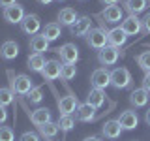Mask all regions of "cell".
<instances>
[{
    "label": "cell",
    "instance_id": "5b68a950",
    "mask_svg": "<svg viewBox=\"0 0 150 141\" xmlns=\"http://www.w3.org/2000/svg\"><path fill=\"white\" fill-rule=\"evenodd\" d=\"M25 8L21 6V4H13V6H8V8H4V11H2V17H4V21H8V23H11V25H21V21L25 19Z\"/></svg>",
    "mask_w": 150,
    "mask_h": 141
},
{
    "label": "cell",
    "instance_id": "d590c367",
    "mask_svg": "<svg viewBox=\"0 0 150 141\" xmlns=\"http://www.w3.org/2000/svg\"><path fill=\"white\" fill-rule=\"evenodd\" d=\"M143 88L150 92V72H146V73H144V77H143Z\"/></svg>",
    "mask_w": 150,
    "mask_h": 141
},
{
    "label": "cell",
    "instance_id": "4fadbf2b",
    "mask_svg": "<svg viewBox=\"0 0 150 141\" xmlns=\"http://www.w3.org/2000/svg\"><path fill=\"white\" fill-rule=\"evenodd\" d=\"M101 17H103V21L109 23V25H116V23L124 21V9L120 6H107L103 9Z\"/></svg>",
    "mask_w": 150,
    "mask_h": 141
},
{
    "label": "cell",
    "instance_id": "ee69618b",
    "mask_svg": "<svg viewBox=\"0 0 150 141\" xmlns=\"http://www.w3.org/2000/svg\"><path fill=\"white\" fill-rule=\"evenodd\" d=\"M81 2H84V0H81Z\"/></svg>",
    "mask_w": 150,
    "mask_h": 141
},
{
    "label": "cell",
    "instance_id": "7c38bea8",
    "mask_svg": "<svg viewBox=\"0 0 150 141\" xmlns=\"http://www.w3.org/2000/svg\"><path fill=\"white\" fill-rule=\"evenodd\" d=\"M56 103H58L60 115H71V113H75L77 107H79L77 96H73V94H68V96H64V98H58Z\"/></svg>",
    "mask_w": 150,
    "mask_h": 141
},
{
    "label": "cell",
    "instance_id": "2e32d148",
    "mask_svg": "<svg viewBox=\"0 0 150 141\" xmlns=\"http://www.w3.org/2000/svg\"><path fill=\"white\" fill-rule=\"evenodd\" d=\"M122 126L118 124V120H107L105 124L101 126V135L103 137H107V139H118L120 137V134H122Z\"/></svg>",
    "mask_w": 150,
    "mask_h": 141
},
{
    "label": "cell",
    "instance_id": "74e56055",
    "mask_svg": "<svg viewBox=\"0 0 150 141\" xmlns=\"http://www.w3.org/2000/svg\"><path fill=\"white\" fill-rule=\"evenodd\" d=\"M13 4H17V0H0V6H2V8L13 6Z\"/></svg>",
    "mask_w": 150,
    "mask_h": 141
},
{
    "label": "cell",
    "instance_id": "836d02e7",
    "mask_svg": "<svg viewBox=\"0 0 150 141\" xmlns=\"http://www.w3.org/2000/svg\"><path fill=\"white\" fill-rule=\"evenodd\" d=\"M19 141H40V134H36V132H25L19 137Z\"/></svg>",
    "mask_w": 150,
    "mask_h": 141
},
{
    "label": "cell",
    "instance_id": "8992f818",
    "mask_svg": "<svg viewBox=\"0 0 150 141\" xmlns=\"http://www.w3.org/2000/svg\"><path fill=\"white\" fill-rule=\"evenodd\" d=\"M56 53H58L60 60L64 64H77V60H79V49L75 43H64L62 47L56 49Z\"/></svg>",
    "mask_w": 150,
    "mask_h": 141
},
{
    "label": "cell",
    "instance_id": "8d00e7d4",
    "mask_svg": "<svg viewBox=\"0 0 150 141\" xmlns=\"http://www.w3.org/2000/svg\"><path fill=\"white\" fill-rule=\"evenodd\" d=\"M6 120H8V111H6V107L0 105V124H4Z\"/></svg>",
    "mask_w": 150,
    "mask_h": 141
},
{
    "label": "cell",
    "instance_id": "3957f363",
    "mask_svg": "<svg viewBox=\"0 0 150 141\" xmlns=\"http://www.w3.org/2000/svg\"><path fill=\"white\" fill-rule=\"evenodd\" d=\"M11 88L15 94H21V96H25V94H28L32 90V79L28 77V75H25V73H19V75H15V77H11Z\"/></svg>",
    "mask_w": 150,
    "mask_h": 141
},
{
    "label": "cell",
    "instance_id": "83f0119b",
    "mask_svg": "<svg viewBox=\"0 0 150 141\" xmlns=\"http://www.w3.org/2000/svg\"><path fill=\"white\" fill-rule=\"evenodd\" d=\"M13 100H15V92L8 87H0V105L8 107L13 103Z\"/></svg>",
    "mask_w": 150,
    "mask_h": 141
},
{
    "label": "cell",
    "instance_id": "9c48e42d",
    "mask_svg": "<svg viewBox=\"0 0 150 141\" xmlns=\"http://www.w3.org/2000/svg\"><path fill=\"white\" fill-rule=\"evenodd\" d=\"M118 49L112 45H107L103 47L101 51H98V62H100L103 68H107V66H112L116 64V60H118Z\"/></svg>",
    "mask_w": 150,
    "mask_h": 141
},
{
    "label": "cell",
    "instance_id": "6da1fadb",
    "mask_svg": "<svg viewBox=\"0 0 150 141\" xmlns=\"http://www.w3.org/2000/svg\"><path fill=\"white\" fill-rule=\"evenodd\" d=\"M107 34H109V30H105V28H90L88 30V34L84 36V40H86V45L92 47V49L96 51H101L103 47L109 45V38H107Z\"/></svg>",
    "mask_w": 150,
    "mask_h": 141
},
{
    "label": "cell",
    "instance_id": "d4e9b609",
    "mask_svg": "<svg viewBox=\"0 0 150 141\" xmlns=\"http://www.w3.org/2000/svg\"><path fill=\"white\" fill-rule=\"evenodd\" d=\"M148 0H124V9L129 13V15H137V13H143L146 9Z\"/></svg>",
    "mask_w": 150,
    "mask_h": 141
},
{
    "label": "cell",
    "instance_id": "f546056e",
    "mask_svg": "<svg viewBox=\"0 0 150 141\" xmlns=\"http://www.w3.org/2000/svg\"><path fill=\"white\" fill-rule=\"evenodd\" d=\"M135 60H137V66L143 70L144 73L150 72V51H143V53H139Z\"/></svg>",
    "mask_w": 150,
    "mask_h": 141
},
{
    "label": "cell",
    "instance_id": "44dd1931",
    "mask_svg": "<svg viewBox=\"0 0 150 141\" xmlns=\"http://www.w3.org/2000/svg\"><path fill=\"white\" fill-rule=\"evenodd\" d=\"M28 117H30V122L34 126H43L47 122H51V111L47 107H40V109L32 111Z\"/></svg>",
    "mask_w": 150,
    "mask_h": 141
},
{
    "label": "cell",
    "instance_id": "7bdbcfd3",
    "mask_svg": "<svg viewBox=\"0 0 150 141\" xmlns=\"http://www.w3.org/2000/svg\"><path fill=\"white\" fill-rule=\"evenodd\" d=\"M58 2H64V0H58Z\"/></svg>",
    "mask_w": 150,
    "mask_h": 141
},
{
    "label": "cell",
    "instance_id": "f1b7e54d",
    "mask_svg": "<svg viewBox=\"0 0 150 141\" xmlns=\"http://www.w3.org/2000/svg\"><path fill=\"white\" fill-rule=\"evenodd\" d=\"M58 128L62 130V132H69V130H73V126H75V119L71 115H60V119H58Z\"/></svg>",
    "mask_w": 150,
    "mask_h": 141
},
{
    "label": "cell",
    "instance_id": "8fae6325",
    "mask_svg": "<svg viewBox=\"0 0 150 141\" xmlns=\"http://www.w3.org/2000/svg\"><path fill=\"white\" fill-rule=\"evenodd\" d=\"M90 28H92V19L88 15H83L75 21L73 26H69V32H71V36H75V38H84Z\"/></svg>",
    "mask_w": 150,
    "mask_h": 141
},
{
    "label": "cell",
    "instance_id": "ffe728a7",
    "mask_svg": "<svg viewBox=\"0 0 150 141\" xmlns=\"http://www.w3.org/2000/svg\"><path fill=\"white\" fill-rule=\"evenodd\" d=\"M75 117H77V120H81V122H92L96 119V109H94L92 105H88L86 102L79 103L77 111H75Z\"/></svg>",
    "mask_w": 150,
    "mask_h": 141
},
{
    "label": "cell",
    "instance_id": "ba28073f",
    "mask_svg": "<svg viewBox=\"0 0 150 141\" xmlns=\"http://www.w3.org/2000/svg\"><path fill=\"white\" fill-rule=\"evenodd\" d=\"M118 124L122 126V130H135L139 126V115H137V111H133V109H126V111H122L120 113V117L118 119Z\"/></svg>",
    "mask_w": 150,
    "mask_h": 141
},
{
    "label": "cell",
    "instance_id": "5bb4252c",
    "mask_svg": "<svg viewBox=\"0 0 150 141\" xmlns=\"http://www.w3.org/2000/svg\"><path fill=\"white\" fill-rule=\"evenodd\" d=\"M60 70H62V66H60L58 60H47L43 72H41V77L45 81H56L60 77Z\"/></svg>",
    "mask_w": 150,
    "mask_h": 141
},
{
    "label": "cell",
    "instance_id": "7402d4cb",
    "mask_svg": "<svg viewBox=\"0 0 150 141\" xmlns=\"http://www.w3.org/2000/svg\"><path fill=\"white\" fill-rule=\"evenodd\" d=\"M105 90H101V88H90V92H88L86 96V103L88 105H92L94 109H98V107H101L103 103H105Z\"/></svg>",
    "mask_w": 150,
    "mask_h": 141
},
{
    "label": "cell",
    "instance_id": "4316f807",
    "mask_svg": "<svg viewBox=\"0 0 150 141\" xmlns=\"http://www.w3.org/2000/svg\"><path fill=\"white\" fill-rule=\"evenodd\" d=\"M58 132H60L58 124L53 122V120L47 122V124H43V126H38V134H40V137H45V139H53Z\"/></svg>",
    "mask_w": 150,
    "mask_h": 141
},
{
    "label": "cell",
    "instance_id": "7a4b0ae2",
    "mask_svg": "<svg viewBox=\"0 0 150 141\" xmlns=\"http://www.w3.org/2000/svg\"><path fill=\"white\" fill-rule=\"evenodd\" d=\"M131 85V73L128 68H115L111 72V87H115L116 90H122V88H128Z\"/></svg>",
    "mask_w": 150,
    "mask_h": 141
},
{
    "label": "cell",
    "instance_id": "4dcf8cb0",
    "mask_svg": "<svg viewBox=\"0 0 150 141\" xmlns=\"http://www.w3.org/2000/svg\"><path fill=\"white\" fill-rule=\"evenodd\" d=\"M75 75H77V68H75V64H62L60 77H62L64 81H71Z\"/></svg>",
    "mask_w": 150,
    "mask_h": 141
},
{
    "label": "cell",
    "instance_id": "f35d334b",
    "mask_svg": "<svg viewBox=\"0 0 150 141\" xmlns=\"http://www.w3.org/2000/svg\"><path fill=\"white\" fill-rule=\"evenodd\" d=\"M101 4H105V6H116L118 4V0H100Z\"/></svg>",
    "mask_w": 150,
    "mask_h": 141
},
{
    "label": "cell",
    "instance_id": "e575fe53",
    "mask_svg": "<svg viewBox=\"0 0 150 141\" xmlns=\"http://www.w3.org/2000/svg\"><path fill=\"white\" fill-rule=\"evenodd\" d=\"M141 21H143V30L146 32V34H150V11H148L143 19H141Z\"/></svg>",
    "mask_w": 150,
    "mask_h": 141
},
{
    "label": "cell",
    "instance_id": "9a60e30c",
    "mask_svg": "<svg viewBox=\"0 0 150 141\" xmlns=\"http://www.w3.org/2000/svg\"><path fill=\"white\" fill-rule=\"evenodd\" d=\"M150 100V92L144 90L143 87L141 88H135V90H131L129 94V103L135 107V109H139V107H144Z\"/></svg>",
    "mask_w": 150,
    "mask_h": 141
},
{
    "label": "cell",
    "instance_id": "ac0fdd59",
    "mask_svg": "<svg viewBox=\"0 0 150 141\" xmlns=\"http://www.w3.org/2000/svg\"><path fill=\"white\" fill-rule=\"evenodd\" d=\"M107 38H109V45L112 47H122V45H126V41H128V36H126V32L122 30L120 26H115V28H111L109 30V34H107Z\"/></svg>",
    "mask_w": 150,
    "mask_h": 141
},
{
    "label": "cell",
    "instance_id": "60d3db41",
    "mask_svg": "<svg viewBox=\"0 0 150 141\" xmlns=\"http://www.w3.org/2000/svg\"><path fill=\"white\" fill-rule=\"evenodd\" d=\"M83 141H101V137H98V135H90V137H84Z\"/></svg>",
    "mask_w": 150,
    "mask_h": 141
},
{
    "label": "cell",
    "instance_id": "d6a6232c",
    "mask_svg": "<svg viewBox=\"0 0 150 141\" xmlns=\"http://www.w3.org/2000/svg\"><path fill=\"white\" fill-rule=\"evenodd\" d=\"M26 96H28V100H30V103H40L41 100H43V92H41L40 87H34Z\"/></svg>",
    "mask_w": 150,
    "mask_h": 141
},
{
    "label": "cell",
    "instance_id": "1f68e13d",
    "mask_svg": "<svg viewBox=\"0 0 150 141\" xmlns=\"http://www.w3.org/2000/svg\"><path fill=\"white\" fill-rule=\"evenodd\" d=\"M0 141H15V132L11 126H0Z\"/></svg>",
    "mask_w": 150,
    "mask_h": 141
},
{
    "label": "cell",
    "instance_id": "30bf717a",
    "mask_svg": "<svg viewBox=\"0 0 150 141\" xmlns=\"http://www.w3.org/2000/svg\"><path fill=\"white\" fill-rule=\"evenodd\" d=\"M120 28L126 32V36H137L143 30V21L137 19V15H128L120 23Z\"/></svg>",
    "mask_w": 150,
    "mask_h": 141
},
{
    "label": "cell",
    "instance_id": "d6986e66",
    "mask_svg": "<svg viewBox=\"0 0 150 141\" xmlns=\"http://www.w3.org/2000/svg\"><path fill=\"white\" fill-rule=\"evenodd\" d=\"M32 53H38V55H43L45 51H49V41L45 40L43 34H36L30 38V43H28Z\"/></svg>",
    "mask_w": 150,
    "mask_h": 141
},
{
    "label": "cell",
    "instance_id": "52a82bcc",
    "mask_svg": "<svg viewBox=\"0 0 150 141\" xmlns=\"http://www.w3.org/2000/svg\"><path fill=\"white\" fill-rule=\"evenodd\" d=\"M40 28H41V21L36 13H26L25 19L21 21V30L28 36H36L40 32Z\"/></svg>",
    "mask_w": 150,
    "mask_h": 141
},
{
    "label": "cell",
    "instance_id": "cb8c5ba5",
    "mask_svg": "<svg viewBox=\"0 0 150 141\" xmlns=\"http://www.w3.org/2000/svg\"><path fill=\"white\" fill-rule=\"evenodd\" d=\"M41 34H43L45 40L51 43V41L58 40V38L62 36V25H60V23H49V25H45V28H43Z\"/></svg>",
    "mask_w": 150,
    "mask_h": 141
},
{
    "label": "cell",
    "instance_id": "277c9868",
    "mask_svg": "<svg viewBox=\"0 0 150 141\" xmlns=\"http://www.w3.org/2000/svg\"><path fill=\"white\" fill-rule=\"evenodd\" d=\"M90 83L94 88H101V90H105L107 87L111 85V72H107V68H96L90 75Z\"/></svg>",
    "mask_w": 150,
    "mask_h": 141
},
{
    "label": "cell",
    "instance_id": "b9f144b4",
    "mask_svg": "<svg viewBox=\"0 0 150 141\" xmlns=\"http://www.w3.org/2000/svg\"><path fill=\"white\" fill-rule=\"evenodd\" d=\"M38 2H40V4H41V6H49V4H51V2H53V0H38Z\"/></svg>",
    "mask_w": 150,
    "mask_h": 141
},
{
    "label": "cell",
    "instance_id": "e0dca14e",
    "mask_svg": "<svg viewBox=\"0 0 150 141\" xmlns=\"http://www.w3.org/2000/svg\"><path fill=\"white\" fill-rule=\"evenodd\" d=\"M17 56H19V45H17V41L8 40V41H4V43L0 45V58L13 60V58H17Z\"/></svg>",
    "mask_w": 150,
    "mask_h": 141
},
{
    "label": "cell",
    "instance_id": "603a6c76",
    "mask_svg": "<svg viewBox=\"0 0 150 141\" xmlns=\"http://www.w3.org/2000/svg\"><path fill=\"white\" fill-rule=\"evenodd\" d=\"M77 19H79V15L73 8H64L58 11V23L62 26H73Z\"/></svg>",
    "mask_w": 150,
    "mask_h": 141
},
{
    "label": "cell",
    "instance_id": "ab89813d",
    "mask_svg": "<svg viewBox=\"0 0 150 141\" xmlns=\"http://www.w3.org/2000/svg\"><path fill=\"white\" fill-rule=\"evenodd\" d=\"M144 122H146V124L150 126V107L146 109V113H144Z\"/></svg>",
    "mask_w": 150,
    "mask_h": 141
},
{
    "label": "cell",
    "instance_id": "484cf974",
    "mask_svg": "<svg viewBox=\"0 0 150 141\" xmlns=\"http://www.w3.org/2000/svg\"><path fill=\"white\" fill-rule=\"evenodd\" d=\"M45 62H47V60L43 58V55H38V53H32L30 56H28V60H26L30 72H36V73H41V72H43Z\"/></svg>",
    "mask_w": 150,
    "mask_h": 141
}]
</instances>
